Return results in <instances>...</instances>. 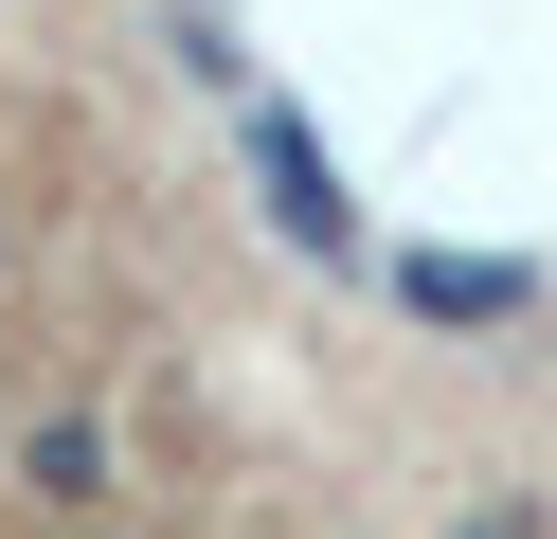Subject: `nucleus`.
<instances>
[{
  "mask_svg": "<svg viewBox=\"0 0 557 539\" xmlns=\"http://www.w3.org/2000/svg\"><path fill=\"white\" fill-rule=\"evenodd\" d=\"M252 180H270V234L288 252H360V198H342V162L288 126V108H252Z\"/></svg>",
  "mask_w": 557,
  "mask_h": 539,
  "instance_id": "1",
  "label": "nucleus"
},
{
  "mask_svg": "<svg viewBox=\"0 0 557 539\" xmlns=\"http://www.w3.org/2000/svg\"><path fill=\"white\" fill-rule=\"evenodd\" d=\"M396 306L413 323H521L540 270H504V252H396Z\"/></svg>",
  "mask_w": 557,
  "mask_h": 539,
  "instance_id": "2",
  "label": "nucleus"
},
{
  "mask_svg": "<svg viewBox=\"0 0 557 539\" xmlns=\"http://www.w3.org/2000/svg\"><path fill=\"white\" fill-rule=\"evenodd\" d=\"M18 486H37L54 522H90V503H109V414H37L18 431Z\"/></svg>",
  "mask_w": 557,
  "mask_h": 539,
  "instance_id": "3",
  "label": "nucleus"
}]
</instances>
